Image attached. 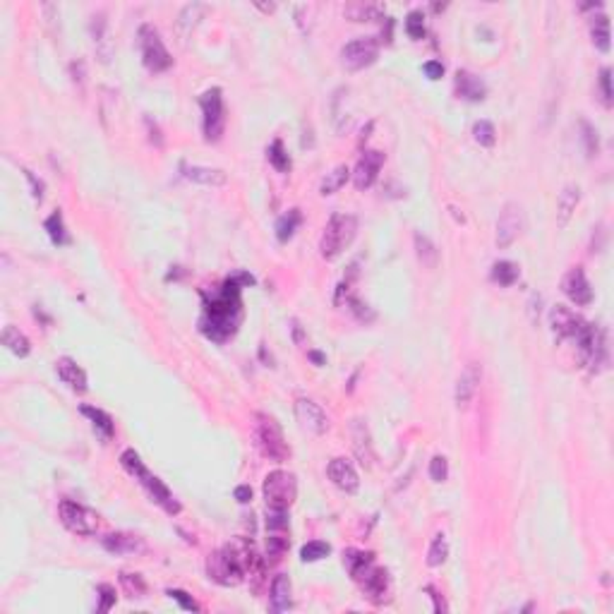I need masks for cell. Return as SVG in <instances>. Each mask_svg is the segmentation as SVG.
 <instances>
[{
    "mask_svg": "<svg viewBox=\"0 0 614 614\" xmlns=\"http://www.w3.org/2000/svg\"><path fill=\"white\" fill-rule=\"evenodd\" d=\"M348 178H351V168H348L346 163H341V166L334 168L331 173H327L324 180L319 182V194L329 197V194L339 192V190L348 182Z\"/></svg>",
    "mask_w": 614,
    "mask_h": 614,
    "instance_id": "cell-30",
    "label": "cell"
},
{
    "mask_svg": "<svg viewBox=\"0 0 614 614\" xmlns=\"http://www.w3.org/2000/svg\"><path fill=\"white\" fill-rule=\"evenodd\" d=\"M199 106H202V128H204V139L207 142H219L224 137L226 130V111H224V92L219 87L214 89H207L199 97Z\"/></svg>",
    "mask_w": 614,
    "mask_h": 614,
    "instance_id": "cell-7",
    "label": "cell"
},
{
    "mask_svg": "<svg viewBox=\"0 0 614 614\" xmlns=\"http://www.w3.org/2000/svg\"><path fill=\"white\" fill-rule=\"evenodd\" d=\"M382 166H384V154H382V151H377V149L365 151V154L360 156L358 163H356V170L351 173L356 187L358 190H367V187L375 185V180H377Z\"/></svg>",
    "mask_w": 614,
    "mask_h": 614,
    "instance_id": "cell-16",
    "label": "cell"
},
{
    "mask_svg": "<svg viewBox=\"0 0 614 614\" xmlns=\"http://www.w3.org/2000/svg\"><path fill=\"white\" fill-rule=\"evenodd\" d=\"M84 60H75L72 65H70V72H72V82L75 84H84Z\"/></svg>",
    "mask_w": 614,
    "mask_h": 614,
    "instance_id": "cell-55",
    "label": "cell"
},
{
    "mask_svg": "<svg viewBox=\"0 0 614 614\" xmlns=\"http://www.w3.org/2000/svg\"><path fill=\"white\" fill-rule=\"evenodd\" d=\"M55 372L62 379V384H67L75 394H84L89 389V382H87V372L75 363L72 358H58L55 360Z\"/></svg>",
    "mask_w": 614,
    "mask_h": 614,
    "instance_id": "cell-21",
    "label": "cell"
},
{
    "mask_svg": "<svg viewBox=\"0 0 614 614\" xmlns=\"http://www.w3.org/2000/svg\"><path fill=\"white\" fill-rule=\"evenodd\" d=\"M101 545H104L106 552H111L116 557L144 552V540L139 535H132V533H111L101 540Z\"/></svg>",
    "mask_w": 614,
    "mask_h": 614,
    "instance_id": "cell-22",
    "label": "cell"
},
{
    "mask_svg": "<svg viewBox=\"0 0 614 614\" xmlns=\"http://www.w3.org/2000/svg\"><path fill=\"white\" fill-rule=\"evenodd\" d=\"M583 132H586V142H588V156L598 154V137H595L598 132H595L588 123H583Z\"/></svg>",
    "mask_w": 614,
    "mask_h": 614,
    "instance_id": "cell-53",
    "label": "cell"
},
{
    "mask_svg": "<svg viewBox=\"0 0 614 614\" xmlns=\"http://www.w3.org/2000/svg\"><path fill=\"white\" fill-rule=\"evenodd\" d=\"M473 137H476V142L480 147L490 149V147H495V142H497V130L490 120H478V123L473 125Z\"/></svg>",
    "mask_w": 614,
    "mask_h": 614,
    "instance_id": "cell-41",
    "label": "cell"
},
{
    "mask_svg": "<svg viewBox=\"0 0 614 614\" xmlns=\"http://www.w3.org/2000/svg\"><path fill=\"white\" fill-rule=\"evenodd\" d=\"M3 346H8V351L15 353L17 358H27L29 351H31L29 339L24 336L20 329L12 327V324H8V327L3 329Z\"/></svg>",
    "mask_w": 614,
    "mask_h": 614,
    "instance_id": "cell-29",
    "label": "cell"
},
{
    "mask_svg": "<svg viewBox=\"0 0 614 614\" xmlns=\"http://www.w3.org/2000/svg\"><path fill=\"white\" fill-rule=\"evenodd\" d=\"M358 236V219L353 214H334L322 233L319 255L324 259H336Z\"/></svg>",
    "mask_w": 614,
    "mask_h": 614,
    "instance_id": "cell-3",
    "label": "cell"
},
{
    "mask_svg": "<svg viewBox=\"0 0 614 614\" xmlns=\"http://www.w3.org/2000/svg\"><path fill=\"white\" fill-rule=\"evenodd\" d=\"M293 588H290V579L286 574H278L274 581H271V595H269V605L271 612H286L293 605Z\"/></svg>",
    "mask_w": 614,
    "mask_h": 614,
    "instance_id": "cell-26",
    "label": "cell"
},
{
    "mask_svg": "<svg viewBox=\"0 0 614 614\" xmlns=\"http://www.w3.org/2000/svg\"><path fill=\"white\" fill-rule=\"evenodd\" d=\"M288 549V537L283 535V530H269L267 537V557H271V561H278Z\"/></svg>",
    "mask_w": 614,
    "mask_h": 614,
    "instance_id": "cell-42",
    "label": "cell"
},
{
    "mask_svg": "<svg viewBox=\"0 0 614 614\" xmlns=\"http://www.w3.org/2000/svg\"><path fill=\"white\" fill-rule=\"evenodd\" d=\"M89 31H92V41H94V48H97L99 60L111 62L116 43L111 39V27H109V20H106V12H97V15L92 17Z\"/></svg>",
    "mask_w": 614,
    "mask_h": 614,
    "instance_id": "cell-18",
    "label": "cell"
},
{
    "mask_svg": "<svg viewBox=\"0 0 614 614\" xmlns=\"http://www.w3.org/2000/svg\"><path fill=\"white\" fill-rule=\"evenodd\" d=\"M600 89H603V99L605 106H612V70L605 67L600 72Z\"/></svg>",
    "mask_w": 614,
    "mask_h": 614,
    "instance_id": "cell-50",
    "label": "cell"
},
{
    "mask_svg": "<svg viewBox=\"0 0 614 614\" xmlns=\"http://www.w3.org/2000/svg\"><path fill=\"white\" fill-rule=\"evenodd\" d=\"M415 255L417 259H420L422 264H425L427 269H434L437 262H439V252H437V248L432 245V240H429L427 236H422V233H415Z\"/></svg>",
    "mask_w": 614,
    "mask_h": 614,
    "instance_id": "cell-35",
    "label": "cell"
},
{
    "mask_svg": "<svg viewBox=\"0 0 614 614\" xmlns=\"http://www.w3.org/2000/svg\"><path fill=\"white\" fill-rule=\"evenodd\" d=\"M480 379H483V370H480L478 363H471L464 367V372L456 379V391H454V401L459 408H468L471 401L478 394Z\"/></svg>",
    "mask_w": 614,
    "mask_h": 614,
    "instance_id": "cell-17",
    "label": "cell"
},
{
    "mask_svg": "<svg viewBox=\"0 0 614 614\" xmlns=\"http://www.w3.org/2000/svg\"><path fill=\"white\" fill-rule=\"evenodd\" d=\"M429 478H432L434 483H444V480L449 478V461H446V456L437 454L434 459L429 461Z\"/></svg>",
    "mask_w": 614,
    "mask_h": 614,
    "instance_id": "cell-46",
    "label": "cell"
},
{
    "mask_svg": "<svg viewBox=\"0 0 614 614\" xmlns=\"http://www.w3.org/2000/svg\"><path fill=\"white\" fill-rule=\"evenodd\" d=\"M309 358H312L317 365H324V356H322V353H317V351H309Z\"/></svg>",
    "mask_w": 614,
    "mask_h": 614,
    "instance_id": "cell-58",
    "label": "cell"
},
{
    "mask_svg": "<svg viewBox=\"0 0 614 614\" xmlns=\"http://www.w3.org/2000/svg\"><path fill=\"white\" fill-rule=\"evenodd\" d=\"M120 586H123V591L128 593V598L132 600H139L147 595V581H144L142 574H130V571H123L120 574Z\"/></svg>",
    "mask_w": 614,
    "mask_h": 614,
    "instance_id": "cell-36",
    "label": "cell"
},
{
    "mask_svg": "<svg viewBox=\"0 0 614 614\" xmlns=\"http://www.w3.org/2000/svg\"><path fill=\"white\" fill-rule=\"evenodd\" d=\"M454 89H456V97L464 99V101H471V104H476V101H483L485 94H487L485 82L480 80L478 75L468 72V70H459V72H456Z\"/></svg>",
    "mask_w": 614,
    "mask_h": 614,
    "instance_id": "cell-20",
    "label": "cell"
},
{
    "mask_svg": "<svg viewBox=\"0 0 614 614\" xmlns=\"http://www.w3.org/2000/svg\"><path fill=\"white\" fill-rule=\"evenodd\" d=\"M233 495H236V499H238L240 504H248L250 499H252V487H250V485H238Z\"/></svg>",
    "mask_w": 614,
    "mask_h": 614,
    "instance_id": "cell-56",
    "label": "cell"
},
{
    "mask_svg": "<svg viewBox=\"0 0 614 614\" xmlns=\"http://www.w3.org/2000/svg\"><path fill=\"white\" fill-rule=\"evenodd\" d=\"M255 442H257L259 451L267 456V459L276 461V464H283L290 456V449L286 444V439H283L281 427H278V422L267 413L255 415Z\"/></svg>",
    "mask_w": 614,
    "mask_h": 614,
    "instance_id": "cell-4",
    "label": "cell"
},
{
    "mask_svg": "<svg viewBox=\"0 0 614 614\" xmlns=\"http://www.w3.org/2000/svg\"><path fill=\"white\" fill-rule=\"evenodd\" d=\"M139 39V50H142V62L149 72H163L173 65V58H170L166 43H163L159 29L154 24H142L137 31Z\"/></svg>",
    "mask_w": 614,
    "mask_h": 614,
    "instance_id": "cell-5",
    "label": "cell"
},
{
    "mask_svg": "<svg viewBox=\"0 0 614 614\" xmlns=\"http://www.w3.org/2000/svg\"><path fill=\"white\" fill-rule=\"evenodd\" d=\"M356 583L360 586V591L365 593V598L370 600L372 605H384L389 603V591H391V579L389 571L377 564H372L370 569H365L363 574L356 579Z\"/></svg>",
    "mask_w": 614,
    "mask_h": 614,
    "instance_id": "cell-12",
    "label": "cell"
},
{
    "mask_svg": "<svg viewBox=\"0 0 614 614\" xmlns=\"http://www.w3.org/2000/svg\"><path fill=\"white\" fill-rule=\"evenodd\" d=\"M346 302H348V307H351V312L356 314L360 322H372V319H375V312H372V309L367 307L363 300H358V297H348Z\"/></svg>",
    "mask_w": 614,
    "mask_h": 614,
    "instance_id": "cell-49",
    "label": "cell"
},
{
    "mask_svg": "<svg viewBox=\"0 0 614 614\" xmlns=\"http://www.w3.org/2000/svg\"><path fill=\"white\" fill-rule=\"evenodd\" d=\"M257 8L262 10V12H274L276 5H274V3H269V5H267V3H257Z\"/></svg>",
    "mask_w": 614,
    "mask_h": 614,
    "instance_id": "cell-59",
    "label": "cell"
},
{
    "mask_svg": "<svg viewBox=\"0 0 614 614\" xmlns=\"http://www.w3.org/2000/svg\"><path fill=\"white\" fill-rule=\"evenodd\" d=\"M425 593L429 595V598H432V603H434V612H437V614H444V612H449V607H446V603H444V598H442V593L437 591L434 586H427V588H425Z\"/></svg>",
    "mask_w": 614,
    "mask_h": 614,
    "instance_id": "cell-51",
    "label": "cell"
},
{
    "mask_svg": "<svg viewBox=\"0 0 614 614\" xmlns=\"http://www.w3.org/2000/svg\"><path fill=\"white\" fill-rule=\"evenodd\" d=\"M293 334H295L297 344H302V329H300V324H297V322H293Z\"/></svg>",
    "mask_w": 614,
    "mask_h": 614,
    "instance_id": "cell-57",
    "label": "cell"
},
{
    "mask_svg": "<svg viewBox=\"0 0 614 614\" xmlns=\"http://www.w3.org/2000/svg\"><path fill=\"white\" fill-rule=\"evenodd\" d=\"M549 327H552L557 339H571L579 344L588 331V327H591V322H586L581 314L571 312L566 305H554L552 312H549Z\"/></svg>",
    "mask_w": 614,
    "mask_h": 614,
    "instance_id": "cell-11",
    "label": "cell"
},
{
    "mask_svg": "<svg viewBox=\"0 0 614 614\" xmlns=\"http://www.w3.org/2000/svg\"><path fill=\"white\" fill-rule=\"evenodd\" d=\"M267 528L269 530H286L288 528V511L286 509H267Z\"/></svg>",
    "mask_w": 614,
    "mask_h": 614,
    "instance_id": "cell-48",
    "label": "cell"
},
{
    "mask_svg": "<svg viewBox=\"0 0 614 614\" xmlns=\"http://www.w3.org/2000/svg\"><path fill=\"white\" fill-rule=\"evenodd\" d=\"M120 464H123V468L130 473V476H135L139 480V485L147 490L151 502H156L170 516L180 514V504L173 499L170 490L163 485V480L156 478L154 473H149V468L142 464V459H139V454L135 451V449H125V451L120 454Z\"/></svg>",
    "mask_w": 614,
    "mask_h": 614,
    "instance_id": "cell-2",
    "label": "cell"
},
{
    "mask_svg": "<svg viewBox=\"0 0 614 614\" xmlns=\"http://www.w3.org/2000/svg\"><path fill=\"white\" fill-rule=\"evenodd\" d=\"M561 290H564V295L579 307H586L593 302V288L586 278V271L581 267H574L566 271V276L561 278Z\"/></svg>",
    "mask_w": 614,
    "mask_h": 614,
    "instance_id": "cell-15",
    "label": "cell"
},
{
    "mask_svg": "<svg viewBox=\"0 0 614 614\" xmlns=\"http://www.w3.org/2000/svg\"><path fill=\"white\" fill-rule=\"evenodd\" d=\"M581 202V187L579 185H566L559 192V199H557V226L566 228L569 221H571L576 207Z\"/></svg>",
    "mask_w": 614,
    "mask_h": 614,
    "instance_id": "cell-25",
    "label": "cell"
},
{
    "mask_svg": "<svg viewBox=\"0 0 614 614\" xmlns=\"http://www.w3.org/2000/svg\"><path fill=\"white\" fill-rule=\"evenodd\" d=\"M207 574H209V579H212L214 583L226 586V588L240 586V583L245 581L243 566H240V561L236 559V557H233V552H231V549H228L226 545L221 547V549H216V552L209 554V559H207Z\"/></svg>",
    "mask_w": 614,
    "mask_h": 614,
    "instance_id": "cell-8",
    "label": "cell"
},
{
    "mask_svg": "<svg viewBox=\"0 0 614 614\" xmlns=\"http://www.w3.org/2000/svg\"><path fill=\"white\" fill-rule=\"evenodd\" d=\"M351 434H353V451H356L358 461L365 468H372V461H375V451H372V442H370V429L363 420H353L351 425Z\"/></svg>",
    "mask_w": 614,
    "mask_h": 614,
    "instance_id": "cell-23",
    "label": "cell"
},
{
    "mask_svg": "<svg viewBox=\"0 0 614 614\" xmlns=\"http://www.w3.org/2000/svg\"><path fill=\"white\" fill-rule=\"evenodd\" d=\"M97 595H99V600H101V603L97 605V612H99V614L109 612L111 607L116 605V588H113V586H109V583L97 586Z\"/></svg>",
    "mask_w": 614,
    "mask_h": 614,
    "instance_id": "cell-45",
    "label": "cell"
},
{
    "mask_svg": "<svg viewBox=\"0 0 614 614\" xmlns=\"http://www.w3.org/2000/svg\"><path fill=\"white\" fill-rule=\"evenodd\" d=\"M446 559H449V540H446L444 533H437L432 545H429V549H427V566L437 569V566L444 564Z\"/></svg>",
    "mask_w": 614,
    "mask_h": 614,
    "instance_id": "cell-37",
    "label": "cell"
},
{
    "mask_svg": "<svg viewBox=\"0 0 614 614\" xmlns=\"http://www.w3.org/2000/svg\"><path fill=\"white\" fill-rule=\"evenodd\" d=\"M377 55L379 41L375 36H363V39H356L341 48V65L351 70V72H358V70L370 67L377 60Z\"/></svg>",
    "mask_w": 614,
    "mask_h": 614,
    "instance_id": "cell-10",
    "label": "cell"
},
{
    "mask_svg": "<svg viewBox=\"0 0 614 614\" xmlns=\"http://www.w3.org/2000/svg\"><path fill=\"white\" fill-rule=\"evenodd\" d=\"M422 72H425L429 80H439L442 75H444V65H442L439 60H427L425 65H422Z\"/></svg>",
    "mask_w": 614,
    "mask_h": 614,
    "instance_id": "cell-52",
    "label": "cell"
},
{
    "mask_svg": "<svg viewBox=\"0 0 614 614\" xmlns=\"http://www.w3.org/2000/svg\"><path fill=\"white\" fill-rule=\"evenodd\" d=\"M82 415H87L92 420V425L99 429L104 439H111L113 432H116V425H113V417L101 408H94V406H82Z\"/></svg>",
    "mask_w": 614,
    "mask_h": 614,
    "instance_id": "cell-32",
    "label": "cell"
},
{
    "mask_svg": "<svg viewBox=\"0 0 614 614\" xmlns=\"http://www.w3.org/2000/svg\"><path fill=\"white\" fill-rule=\"evenodd\" d=\"M591 36H593V43L598 46L603 53L610 50V20L607 15H595L591 20Z\"/></svg>",
    "mask_w": 614,
    "mask_h": 614,
    "instance_id": "cell-34",
    "label": "cell"
},
{
    "mask_svg": "<svg viewBox=\"0 0 614 614\" xmlns=\"http://www.w3.org/2000/svg\"><path fill=\"white\" fill-rule=\"evenodd\" d=\"M329 552H331V547H329L327 542L312 540V542H307V545H302L300 559L302 561H319V559H324V557H329Z\"/></svg>",
    "mask_w": 614,
    "mask_h": 614,
    "instance_id": "cell-43",
    "label": "cell"
},
{
    "mask_svg": "<svg viewBox=\"0 0 614 614\" xmlns=\"http://www.w3.org/2000/svg\"><path fill=\"white\" fill-rule=\"evenodd\" d=\"M182 175L187 180L197 182V185H207V187H221L228 182V175L221 168H209V166H182Z\"/></svg>",
    "mask_w": 614,
    "mask_h": 614,
    "instance_id": "cell-24",
    "label": "cell"
},
{
    "mask_svg": "<svg viewBox=\"0 0 614 614\" xmlns=\"http://www.w3.org/2000/svg\"><path fill=\"white\" fill-rule=\"evenodd\" d=\"M46 231H48V238H50V243L53 245H65L67 243V231H65V221H62V214L60 212H53L50 214V216L46 219Z\"/></svg>",
    "mask_w": 614,
    "mask_h": 614,
    "instance_id": "cell-38",
    "label": "cell"
},
{
    "mask_svg": "<svg viewBox=\"0 0 614 614\" xmlns=\"http://www.w3.org/2000/svg\"><path fill=\"white\" fill-rule=\"evenodd\" d=\"M327 473H329V480H331L341 492H346V495H356L358 492L360 478H358V473H356V468H353L351 461L334 459L331 464H329Z\"/></svg>",
    "mask_w": 614,
    "mask_h": 614,
    "instance_id": "cell-19",
    "label": "cell"
},
{
    "mask_svg": "<svg viewBox=\"0 0 614 614\" xmlns=\"http://www.w3.org/2000/svg\"><path fill=\"white\" fill-rule=\"evenodd\" d=\"M243 283H255V278L248 274H240L224 281V286L214 290L212 295L204 293V317H202L199 327L216 344H224L238 331L240 314H243V300H240V286Z\"/></svg>",
    "mask_w": 614,
    "mask_h": 614,
    "instance_id": "cell-1",
    "label": "cell"
},
{
    "mask_svg": "<svg viewBox=\"0 0 614 614\" xmlns=\"http://www.w3.org/2000/svg\"><path fill=\"white\" fill-rule=\"evenodd\" d=\"M372 564H375V554L372 552H363V549H346L344 552V566L348 569V574L353 576V581Z\"/></svg>",
    "mask_w": 614,
    "mask_h": 614,
    "instance_id": "cell-28",
    "label": "cell"
},
{
    "mask_svg": "<svg viewBox=\"0 0 614 614\" xmlns=\"http://www.w3.org/2000/svg\"><path fill=\"white\" fill-rule=\"evenodd\" d=\"M521 276V267L516 262H509V259H502V262L492 264V281L499 283V286H514Z\"/></svg>",
    "mask_w": 614,
    "mask_h": 614,
    "instance_id": "cell-31",
    "label": "cell"
},
{
    "mask_svg": "<svg viewBox=\"0 0 614 614\" xmlns=\"http://www.w3.org/2000/svg\"><path fill=\"white\" fill-rule=\"evenodd\" d=\"M166 595L170 600H175V603H178L185 612H197L199 610V605L192 600V595L185 593V591H180V588H170V591H166Z\"/></svg>",
    "mask_w": 614,
    "mask_h": 614,
    "instance_id": "cell-47",
    "label": "cell"
},
{
    "mask_svg": "<svg viewBox=\"0 0 614 614\" xmlns=\"http://www.w3.org/2000/svg\"><path fill=\"white\" fill-rule=\"evenodd\" d=\"M295 417L302 425V429L312 434H324L329 429V417L322 410L319 403H314L312 398H297L295 401Z\"/></svg>",
    "mask_w": 614,
    "mask_h": 614,
    "instance_id": "cell-14",
    "label": "cell"
},
{
    "mask_svg": "<svg viewBox=\"0 0 614 614\" xmlns=\"http://www.w3.org/2000/svg\"><path fill=\"white\" fill-rule=\"evenodd\" d=\"M267 159H269L271 166L278 170V173H288V170H290V156L286 154V149H283L281 139H274V142L269 144Z\"/></svg>",
    "mask_w": 614,
    "mask_h": 614,
    "instance_id": "cell-39",
    "label": "cell"
},
{
    "mask_svg": "<svg viewBox=\"0 0 614 614\" xmlns=\"http://www.w3.org/2000/svg\"><path fill=\"white\" fill-rule=\"evenodd\" d=\"M58 514L62 525L75 535H94L99 528V516L92 509H87V506L77 502H70V499H62L58 506Z\"/></svg>",
    "mask_w": 614,
    "mask_h": 614,
    "instance_id": "cell-9",
    "label": "cell"
},
{
    "mask_svg": "<svg viewBox=\"0 0 614 614\" xmlns=\"http://www.w3.org/2000/svg\"><path fill=\"white\" fill-rule=\"evenodd\" d=\"M264 502H267V509H290V504L295 502L297 497V483L295 476L288 471H271L267 478H264Z\"/></svg>",
    "mask_w": 614,
    "mask_h": 614,
    "instance_id": "cell-6",
    "label": "cell"
},
{
    "mask_svg": "<svg viewBox=\"0 0 614 614\" xmlns=\"http://www.w3.org/2000/svg\"><path fill=\"white\" fill-rule=\"evenodd\" d=\"M379 10L377 5H370V3H353L348 5V8L344 10L346 17H351L353 22H367V20H377L379 17Z\"/></svg>",
    "mask_w": 614,
    "mask_h": 614,
    "instance_id": "cell-40",
    "label": "cell"
},
{
    "mask_svg": "<svg viewBox=\"0 0 614 614\" xmlns=\"http://www.w3.org/2000/svg\"><path fill=\"white\" fill-rule=\"evenodd\" d=\"M204 12H207V5H204V3H187L185 8L180 10L175 27H178V34L182 36V39H187V36L192 34V29L199 24V20L204 17Z\"/></svg>",
    "mask_w": 614,
    "mask_h": 614,
    "instance_id": "cell-27",
    "label": "cell"
},
{
    "mask_svg": "<svg viewBox=\"0 0 614 614\" xmlns=\"http://www.w3.org/2000/svg\"><path fill=\"white\" fill-rule=\"evenodd\" d=\"M406 31L410 39H415V41H420L422 36H425V15H422L420 10H413L406 17Z\"/></svg>",
    "mask_w": 614,
    "mask_h": 614,
    "instance_id": "cell-44",
    "label": "cell"
},
{
    "mask_svg": "<svg viewBox=\"0 0 614 614\" xmlns=\"http://www.w3.org/2000/svg\"><path fill=\"white\" fill-rule=\"evenodd\" d=\"M521 231H523V209L516 202H509V204H504L502 214L497 219V240H495L497 248L499 250L509 248L521 236Z\"/></svg>",
    "mask_w": 614,
    "mask_h": 614,
    "instance_id": "cell-13",
    "label": "cell"
},
{
    "mask_svg": "<svg viewBox=\"0 0 614 614\" xmlns=\"http://www.w3.org/2000/svg\"><path fill=\"white\" fill-rule=\"evenodd\" d=\"M300 221H302L300 209H288V212L276 221V238L281 240V243H288V240L295 236Z\"/></svg>",
    "mask_w": 614,
    "mask_h": 614,
    "instance_id": "cell-33",
    "label": "cell"
},
{
    "mask_svg": "<svg viewBox=\"0 0 614 614\" xmlns=\"http://www.w3.org/2000/svg\"><path fill=\"white\" fill-rule=\"evenodd\" d=\"M24 175H27V180L31 182V194H34V199L41 202L43 199V182L36 180V175L31 173V170H24Z\"/></svg>",
    "mask_w": 614,
    "mask_h": 614,
    "instance_id": "cell-54",
    "label": "cell"
}]
</instances>
